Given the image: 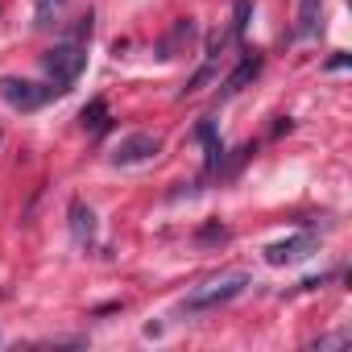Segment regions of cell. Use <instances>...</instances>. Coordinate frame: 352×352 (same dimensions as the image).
Wrapping results in <instances>:
<instances>
[{"instance_id": "obj_4", "label": "cell", "mask_w": 352, "mask_h": 352, "mask_svg": "<svg viewBox=\"0 0 352 352\" xmlns=\"http://www.w3.org/2000/svg\"><path fill=\"white\" fill-rule=\"evenodd\" d=\"M157 149H162V137L157 133H129V137H120L112 145V162L116 166H137V162L157 157Z\"/></svg>"}, {"instance_id": "obj_3", "label": "cell", "mask_w": 352, "mask_h": 352, "mask_svg": "<svg viewBox=\"0 0 352 352\" xmlns=\"http://www.w3.org/2000/svg\"><path fill=\"white\" fill-rule=\"evenodd\" d=\"M54 96H63V91H58V87L30 83V79H0V100H9V104L21 108V112H34V108H42V104L54 100Z\"/></svg>"}, {"instance_id": "obj_1", "label": "cell", "mask_w": 352, "mask_h": 352, "mask_svg": "<svg viewBox=\"0 0 352 352\" xmlns=\"http://www.w3.org/2000/svg\"><path fill=\"white\" fill-rule=\"evenodd\" d=\"M245 286H249V274H245V270H224V274L208 278L204 286H195V290L183 298V311H187V315H199V311H216V307L232 302L236 294H245Z\"/></svg>"}, {"instance_id": "obj_13", "label": "cell", "mask_w": 352, "mask_h": 352, "mask_svg": "<svg viewBox=\"0 0 352 352\" xmlns=\"http://www.w3.org/2000/svg\"><path fill=\"white\" fill-rule=\"evenodd\" d=\"M212 75H216V58H208V63H204V67L191 75V83H187V91H183V96H195V91H204V87L212 83Z\"/></svg>"}, {"instance_id": "obj_9", "label": "cell", "mask_w": 352, "mask_h": 352, "mask_svg": "<svg viewBox=\"0 0 352 352\" xmlns=\"http://www.w3.org/2000/svg\"><path fill=\"white\" fill-rule=\"evenodd\" d=\"M195 137L208 145V170H220V162H224V145L216 141V124H212V120H204V124L195 129Z\"/></svg>"}, {"instance_id": "obj_12", "label": "cell", "mask_w": 352, "mask_h": 352, "mask_svg": "<svg viewBox=\"0 0 352 352\" xmlns=\"http://www.w3.org/2000/svg\"><path fill=\"white\" fill-rule=\"evenodd\" d=\"M249 17H253V0H236L232 5V38H245Z\"/></svg>"}, {"instance_id": "obj_16", "label": "cell", "mask_w": 352, "mask_h": 352, "mask_svg": "<svg viewBox=\"0 0 352 352\" xmlns=\"http://www.w3.org/2000/svg\"><path fill=\"white\" fill-rule=\"evenodd\" d=\"M199 241H228V228H220V224H208V228H199Z\"/></svg>"}, {"instance_id": "obj_15", "label": "cell", "mask_w": 352, "mask_h": 352, "mask_svg": "<svg viewBox=\"0 0 352 352\" xmlns=\"http://www.w3.org/2000/svg\"><path fill=\"white\" fill-rule=\"evenodd\" d=\"M344 344H348V331H336V336L315 340V348H319V352H327V348H344Z\"/></svg>"}, {"instance_id": "obj_17", "label": "cell", "mask_w": 352, "mask_h": 352, "mask_svg": "<svg viewBox=\"0 0 352 352\" xmlns=\"http://www.w3.org/2000/svg\"><path fill=\"white\" fill-rule=\"evenodd\" d=\"M344 67H348V54H336V58L327 63V71H344Z\"/></svg>"}, {"instance_id": "obj_6", "label": "cell", "mask_w": 352, "mask_h": 352, "mask_svg": "<svg viewBox=\"0 0 352 352\" xmlns=\"http://www.w3.org/2000/svg\"><path fill=\"white\" fill-rule=\"evenodd\" d=\"M191 42H195V21L187 17V21H174V30H170V38L162 42V58H179L183 50H191Z\"/></svg>"}, {"instance_id": "obj_14", "label": "cell", "mask_w": 352, "mask_h": 352, "mask_svg": "<svg viewBox=\"0 0 352 352\" xmlns=\"http://www.w3.org/2000/svg\"><path fill=\"white\" fill-rule=\"evenodd\" d=\"M67 5V0H38V25H50V17Z\"/></svg>"}, {"instance_id": "obj_11", "label": "cell", "mask_w": 352, "mask_h": 352, "mask_svg": "<svg viewBox=\"0 0 352 352\" xmlns=\"http://www.w3.org/2000/svg\"><path fill=\"white\" fill-rule=\"evenodd\" d=\"M319 30V0H302L298 5V25H294V38H311Z\"/></svg>"}, {"instance_id": "obj_7", "label": "cell", "mask_w": 352, "mask_h": 352, "mask_svg": "<svg viewBox=\"0 0 352 352\" xmlns=\"http://www.w3.org/2000/svg\"><path fill=\"white\" fill-rule=\"evenodd\" d=\"M71 232H75V241H79V245H87V241H91V232H96V212H91L83 199H75V204H71Z\"/></svg>"}, {"instance_id": "obj_10", "label": "cell", "mask_w": 352, "mask_h": 352, "mask_svg": "<svg viewBox=\"0 0 352 352\" xmlns=\"http://www.w3.org/2000/svg\"><path fill=\"white\" fill-rule=\"evenodd\" d=\"M79 124H83L87 133H104V129H108V104H104V100H91V104L79 112Z\"/></svg>"}, {"instance_id": "obj_2", "label": "cell", "mask_w": 352, "mask_h": 352, "mask_svg": "<svg viewBox=\"0 0 352 352\" xmlns=\"http://www.w3.org/2000/svg\"><path fill=\"white\" fill-rule=\"evenodd\" d=\"M83 67H87V46L83 42H58V46H50L42 54V71L50 75V83L58 91H67L83 75Z\"/></svg>"}, {"instance_id": "obj_8", "label": "cell", "mask_w": 352, "mask_h": 352, "mask_svg": "<svg viewBox=\"0 0 352 352\" xmlns=\"http://www.w3.org/2000/svg\"><path fill=\"white\" fill-rule=\"evenodd\" d=\"M257 71H261V54H245V58H241V67L224 79V96H236V91H241Z\"/></svg>"}, {"instance_id": "obj_5", "label": "cell", "mask_w": 352, "mask_h": 352, "mask_svg": "<svg viewBox=\"0 0 352 352\" xmlns=\"http://www.w3.org/2000/svg\"><path fill=\"white\" fill-rule=\"evenodd\" d=\"M311 253H315V236H311V232H298V236H290V241L270 245V249H265V261H270V265H298V261H307Z\"/></svg>"}]
</instances>
